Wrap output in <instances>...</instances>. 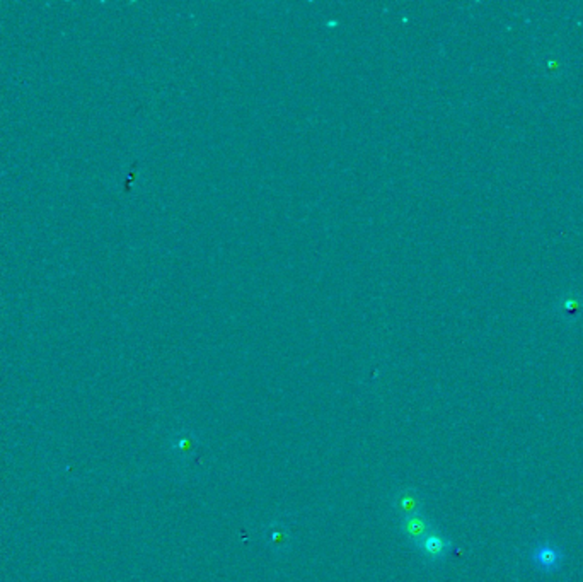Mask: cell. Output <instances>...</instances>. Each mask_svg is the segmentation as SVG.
Instances as JSON below:
<instances>
[{
	"instance_id": "obj_1",
	"label": "cell",
	"mask_w": 583,
	"mask_h": 582,
	"mask_svg": "<svg viewBox=\"0 0 583 582\" xmlns=\"http://www.w3.org/2000/svg\"><path fill=\"white\" fill-rule=\"evenodd\" d=\"M415 545L418 550H420L426 559L432 560V562H438V560H442L443 556L449 554L452 548L450 539L442 537V534L437 533V531H430V533H426L423 538L418 539Z\"/></svg>"
},
{
	"instance_id": "obj_2",
	"label": "cell",
	"mask_w": 583,
	"mask_h": 582,
	"mask_svg": "<svg viewBox=\"0 0 583 582\" xmlns=\"http://www.w3.org/2000/svg\"><path fill=\"white\" fill-rule=\"evenodd\" d=\"M532 562L544 572H555L563 564V554L549 543H540L532 551Z\"/></svg>"
},
{
	"instance_id": "obj_3",
	"label": "cell",
	"mask_w": 583,
	"mask_h": 582,
	"mask_svg": "<svg viewBox=\"0 0 583 582\" xmlns=\"http://www.w3.org/2000/svg\"><path fill=\"white\" fill-rule=\"evenodd\" d=\"M401 529L406 534L409 539H421L426 533H430V522L421 514H411V516H404L401 521Z\"/></svg>"
},
{
	"instance_id": "obj_4",
	"label": "cell",
	"mask_w": 583,
	"mask_h": 582,
	"mask_svg": "<svg viewBox=\"0 0 583 582\" xmlns=\"http://www.w3.org/2000/svg\"><path fill=\"white\" fill-rule=\"evenodd\" d=\"M423 502H421L420 495L411 488H406L396 497V509L404 516H411V514H420Z\"/></svg>"
},
{
	"instance_id": "obj_5",
	"label": "cell",
	"mask_w": 583,
	"mask_h": 582,
	"mask_svg": "<svg viewBox=\"0 0 583 582\" xmlns=\"http://www.w3.org/2000/svg\"><path fill=\"white\" fill-rule=\"evenodd\" d=\"M268 542L272 543V547L274 548V550H278V551L285 550V548H289L290 545L289 531H287L285 528H282V526H273L268 533Z\"/></svg>"
},
{
	"instance_id": "obj_6",
	"label": "cell",
	"mask_w": 583,
	"mask_h": 582,
	"mask_svg": "<svg viewBox=\"0 0 583 582\" xmlns=\"http://www.w3.org/2000/svg\"><path fill=\"white\" fill-rule=\"evenodd\" d=\"M582 299H577L574 296H568L561 299V311L566 316H577L582 311Z\"/></svg>"
},
{
	"instance_id": "obj_7",
	"label": "cell",
	"mask_w": 583,
	"mask_h": 582,
	"mask_svg": "<svg viewBox=\"0 0 583 582\" xmlns=\"http://www.w3.org/2000/svg\"><path fill=\"white\" fill-rule=\"evenodd\" d=\"M194 444H196V441H194V437L191 434H183V436H179L174 442V448L176 451H179L181 454H188L189 451L194 448Z\"/></svg>"
}]
</instances>
